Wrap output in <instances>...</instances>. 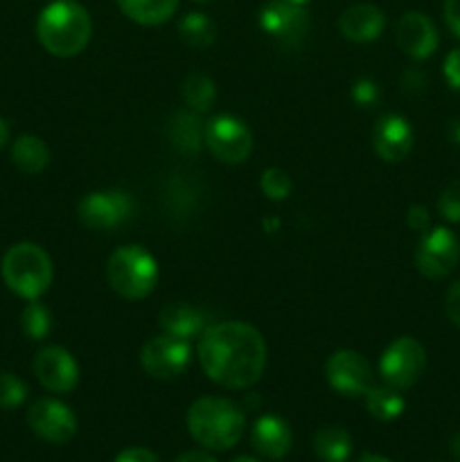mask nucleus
<instances>
[{"instance_id": "nucleus-1", "label": "nucleus", "mask_w": 460, "mask_h": 462, "mask_svg": "<svg viewBox=\"0 0 460 462\" xmlns=\"http://www.w3.org/2000/svg\"><path fill=\"white\" fill-rule=\"evenodd\" d=\"M197 355L207 379L233 391L255 386L269 359L264 337L239 320L210 325L198 337Z\"/></svg>"}, {"instance_id": "nucleus-2", "label": "nucleus", "mask_w": 460, "mask_h": 462, "mask_svg": "<svg viewBox=\"0 0 460 462\" xmlns=\"http://www.w3.org/2000/svg\"><path fill=\"white\" fill-rule=\"evenodd\" d=\"M93 21L77 0H52L36 18V39L52 57H77L88 45Z\"/></svg>"}, {"instance_id": "nucleus-3", "label": "nucleus", "mask_w": 460, "mask_h": 462, "mask_svg": "<svg viewBox=\"0 0 460 462\" xmlns=\"http://www.w3.org/2000/svg\"><path fill=\"white\" fill-rule=\"evenodd\" d=\"M188 431L210 451H228L246 431V415L225 397H201L188 409Z\"/></svg>"}, {"instance_id": "nucleus-4", "label": "nucleus", "mask_w": 460, "mask_h": 462, "mask_svg": "<svg viewBox=\"0 0 460 462\" xmlns=\"http://www.w3.org/2000/svg\"><path fill=\"white\" fill-rule=\"evenodd\" d=\"M5 284L9 291L25 300H39L52 284V260L39 244L21 242L14 244L0 264Z\"/></svg>"}, {"instance_id": "nucleus-5", "label": "nucleus", "mask_w": 460, "mask_h": 462, "mask_svg": "<svg viewBox=\"0 0 460 462\" xmlns=\"http://www.w3.org/2000/svg\"><path fill=\"white\" fill-rule=\"evenodd\" d=\"M158 262L138 244L115 248L106 262V280L113 291L124 300H143L158 284Z\"/></svg>"}, {"instance_id": "nucleus-6", "label": "nucleus", "mask_w": 460, "mask_h": 462, "mask_svg": "<svg viewBox=\"0 0 460 462\" xmlns=\"http://www.w3.org/2000/svg\"><path fill=\"white\" fill-rule=\"evenodd\" d=\"M427 370V350L413 337H400L383 350L379 359V374L383 383L406 391L422 379Z\"/></svg>"}, {"instance_id": "nucleus-7", "label": "nucleus", "mask_w": 460, "mask_h": 462, "mask_svg": "<svg viewBox=\"0 0 460 462\" xmlns=\"http://www.w3.org/2000/svg\"><path fill=\"white\" fill-rule=\"evenodd\" d=\"M206 147L224 165H242L253 153V131L239 117L221 113L206 122Z\"/></svg>"}, {"instance_id": "nucleus-8", "label": "nucleus", "mask_w": 460, "mask_h": 462, "mask_svg": "<svg viewBox=\"0 0 460 462\" xmlns=\"http://www.w3.org/2000/svg\"><path fill=\"white\" fill-rule=\"evenodd\" d=\"M189 356H192L189 341L162 332L144 343L140 350V365L149 377L171 382L185 373V368L189 365Z\"/></svg>"}, {"instance_id": "nucleus-9", "label": "nucleus", "mask_w": 460, "mask_h": 462, "mask_svg": "<svg viewBox=\"0 0 460 462\" xmlns=\"http://www.w3.org/2000/svg\"><path fill=\"white\" fill-rule=\"evenodd\" d=\"M257 21H260L262 32L284 48L300 45L311 27V18L305 5L291 3V0H269L260 9Z\"/></svg>"}, {"instance_id": "nucleus-10", "label": "nucleus", "mask_w": 460, "mask_h": 462, "mask_svg": "<svg viewBox=\"0 0 460 462\" xmlns=\"http://www.w3.org/2000/svg\"><path fill=\"white\" fill-rule=\"evenodd\" d=\"M460 262V239L454 230L437 226L422 233L415 251V266L428 280L446 278Z\"/></svg>"}, {"instance_id": "nucleus-11", "label": "nucleus", "mask_w": 460, "mask_h": 462, "mask_svg": "<svg viewBox=\"0 0 460 462\" xmlns=\"http://www.w3.org/2000/svg\"><path fill=\"white\" fill-rule=\"evenodd\" d=\"M135 203L129 192L122 189H97L79 201L77 215L90 230H113L124 226L133 217Z\"/></svg>"}, {"instance_id": "nucleus-12", "label": "nucleus", "mask_w": 460, "mask_h": 462, "mask_svg": "<svg viewBox=\"0 0 460 462\" xmlns=\"http://www.w3.org/2000/svg\"><path fill=\"white\" fill-rule=\"evenodd\" d=\"M329 388L343 397H361L374 386L370 361L356 350H336L325 364Z\"/></svg>"}, {"instance_id": "nucleus-13", "label": "nucleus", "mask_w": 460, "mask_h": 462, "mask_svg": "<svg viewBox=\"0 0 460 462\" xmlns=\"http://www.w3.org/2000/svg\"><path fill=\"white\" fill-rule=\"evenodd\" d=\"M27 424L45 442L66 445L77 433V418L70 406L52 397H41L27 411Z\"/></svg>"}, {"instance_id": "nucleus-14", "label": "nucleus", "mask_w": 460, "mask_h": 462, "mask_svg": "<svg viewBox=\"0 0 460 462\" xmlns=\"http://www.w3.org/2000/svg\"><path fill=\"white\" fill-rule=\"evenodd\" d=\"M34 368L36 379L41 386L50 393H70L75 391L79 383V365H77L75 356L68 350L59 346H48L34 356Z\"/></svg>"}, {"instance_id": "nucleus-15", "label": "nucleus", "mask_w": 460, "mask_h": 462, "mask_svg": "<svg viewBox=\"0 0 460 462\" xmlns=\"http://www.w3.org/2000/svg\"><path fill=\"white\" fill-rule=\"evenodd\" d=\"M413 126L404 116L388 113V116H382L374 122L373 147L382 161L401 162L413 152Z\"/></svg>"}, {"instance_id": "nucleus-16", "label": "nucleus", "mask_w": 460, "mask_h": 462, "mask_svg": "<svg viewBox=\"0 0 460 462\" xmlns=\"http://www.w3.org/2000/svg\"><path fill=\"white\" fill-rule=\"evenodd\" d=\"M395 39L401 52L415 61H424L437 50L440 36L431 18L422 12H406L397 21Z\"/></svg>"}, {"instance_id": "nucleus-17", "label": "nucleus", "mask_w": 460, "mask_h": 462, "mask_svg": "<svg viewBox=\"0 0 460 462\" xmlns=\"http://www.w3.org/2000/svg\"><path fill=\"white\" fill-rule=\"evenodd\" d=\"M251 445L264 458L282 460L293 447L291 427L280 415H262L251 429Z\"/></svg>"}, {"instance_id": "nucleus-18", "label": "nucleus", "mask_w": 460, "mask_h": 462, "mask_svg": "<svg viewBox=\"0 0 460 462\" xmlns=\"http://www.w3.org/2000/svg\"><path fill=\"white\" fill-rule=\"evenodd\" d=\"M386 30V16L379 7L359 3L347 7L338 18V32L352 43H370Z\"/></svg>"}, {"instance_id": "nucleus-19", "label": "nucleus", "mask_w": 460, "mask_h": 462, "mask_svg": "<svg viewBox=\"0 0 460 462\" xmlns=\"http://www.w3.org/2000/svg\"><path fill=\"white\" fill-rule=\"evenodd\" d=\"M158 325L165 334H171L176 338H192L201 337L206 332V314L198 307L188 305V302H170L158 314Z\"/></svg>"}, {"instance_id": "nucleus-20", "label": "nucleus", "mask_w": 460, "mask_h": 462, "mask_svg": "<svg viewBox=\"0 0 460 462\" xmlns=\"http://www.w3.org/2000/svg\"><path fill=\"white\" fill-rule=\"evenodd\" d=\"M167 140L180 153H198L206 147V122L194 111H176L167 120Z\"/></svg>"}, {"instance_id": "nucleus-21", "label": "nucleus", "mask_w": 460, "mask_h": 462, "mask_svg": "<svg viewBox=\"0 0 460 462\" xmlns=\"http://www.w3.org/2000/svg\"><path fill=\"white\" fill-rule=\"evenodd\" d=\"M12 162L23 174H41L50 162V147L39 135H18L12 144Z\"/></svg>"}, {"instance_id": "nucleus-22", "label": "nucleus", "mask_w": 460, "mask_h": 462, "mask_svg": "<svg viewBox=\"0 0 460 462\" xmlns=\"http://www.w3.org/2000/svg\"><path fill=\"white\" fill-rule=\"evenodd\" d=\"M120 12L138 25H162L176 14L179 0H115Z\"/></svg>"}, {"instance_id": "nucleus-23", "label": "nucleus", "mask_w": 460, "mask_h": 462, "mask_svg": "<svg viewBox=\"0 0 460 462\" xmlns=\"http://www.w3.org/2000/svg\"><path fill=\"white\" fill-rule=\"evenodd\" d=\"M365 409L379 422H392V420L400 418L406 409V400L401 395V391L388 386H373L365 393Z\"/></svg>"}, {"instance_id": "nucleus-24", "label": "nucleus", "mask_w": 460, "mask_h": 462, "mask_svg": "<svg viewBox=\"0 0 460 462\" xmlns=\"http://www.w3.org/2000/svg\"><path fill=\"white\" fill-rule=\"evenodd\" d=\"M314 451L323 462H345L352 456V438L341 427H325L316 433Z\"/></svg>"}, {"instance_id": "nucleus-25", "label": "nucleus", "mask_w": 460, "mask_h": 462, "mask_svg": "<svg viewBox=\"0 0 460 462\" xmlns=\"http://www.w3.org/2000/svg\"><path fill=\"white\" fill-rule=\"evenodd\" d=\"M179 36L189 48L206 50L215 43L216 25L203 12H189L179 21Z\"/></svg>"}, {"instance_id": "nucleus-26", "label": "nucleus", "mask_w": 460, "mask_h": 462, "mask_svg": "<svg viewBox=\"0 0 460 462\" xmlns=\"http://www.w3.org/2000/svg\"><path fill=\"white\" fill-rule=\"evenodd\" d=\"M183 99L185 104H188L189 111L198 113V116L210 111L212 104H215L216 99L215 81L207 75H203V72H192V75H188V79L183 81Z\"/></svg>"}, {"instance_id": "nucleus-27", "label": "nucleus", "mask_w": 460, "mask_h": 462, "mask_svg": "<svg viewBox=\"0 0 460 462\" xmlns=\"http://www.w3.org/2000/svg\"><path fill=\"white\" fill-rule=\"evenodd\" d=\"M21 328L30 341H43L52 329V314L48 307L39 300H27L21 314Z\"/></svg>"}, {"instance_id": "nucleus-28", "label": "nucleus", "mask_w": 460, "mask_h": 462, "mask_svg": "<svg viewBox=\"0 0 460 462\" xmlns=\"http://www.w3.org/2000/svg\"><path fill=\"white\" fill-rule=\"evenodd\" d=\"M260 189L271 201H284V199H289V194L293 189L291 176L284 170H280V167H269V170L262 171Z\"/></svg>"}, {"instance_id": "nucleus-29", "label": "nucleus", "mask_w": 460, "mask_h": 462, "mask_svg": "<svg viewBox=\"0 0 460 462\" xmlns=\"http://www.w3.org/2000/svg\"><path fill=\"white\" fill-rule=\"evenodd\" d=\"M27 386L12 373H0V409L12 411L25 402Z\"/></svg>"}, {"instance_id": "nucleus-30", "label": "nucleus", "mask_w": 460, "mask_h": 462, "mask_svg": "<svg viewBox=\"0 0 460 462\" xmlns=\"http://www.w3.org/2000/svg\"><path fill=\"white\" fill-rule=\"evenodd\" d=\"M437 212L442 219L451 221V224H460V179L451 180L437 199Z\"/></svg>"}, {"instance_id": "nucleus-31", "label": "nucleus", "mask_w": 460, "mask_h": 462, "mask_svg": "<svg viewBox=\"0 0 460 462\" xmlns=\"http://www.w3.org/2000/svg\"><path fill=\"white\" fill-rule=\"evenodd\" d=\"M350 97L356 106L361 108H370V106H377V102L382 99V90H379V84L370 77H361L352 84L350 88Z\"/></svg>"}, {"instance_id": "nucleus-32", "label": "nucleus", "mask_w": 460, "mask_h": 462, "mask_svg": "<svg viewBox=\"0 0 460 462\" xmlns=\"http://www.w3.org/2000/svg\"><path fill=\"white\" fill-rule=\"evenodd\" d=\"M445 314L454 328L460 329V280H455L445 296Z\"/></svg>"}, {"instance_id": "nucleus-33", "label": "nucleus", "mask_w": 460, "mask_h": 462, "mask_svg": "<svg viewBox=\"0 0 460 462\" xmlns=\"http://www.w3.org/2000/svg\"><path fill=\"white\" fill-rule=\"evenodd\" d=\"M442 72H445V79L446 84H449V88L460 93V48L451 50V52L446 54Z\"/></svg>"}, {"instance_id": "nucleus-34", "label": "nucleus", "mask_w": 460, "mask_h": 462, "mask_svg": "<svg viewBox=\"0 0 460 462\" xmlns=\"http://www.w3.org/2000/svg\"><path fill=\"white\" fill-rule=\"evenodd\" d=\"M406 224L418 230V233H427L431 228V215L424 206H410L409 212H406Z\"/></svg>"}, {"instance_id": "nucleus-35", "label": "nucleus", "mask_w": 460, "mask_h": 462, "mask_svg": "<svg viewBox=\"0 0 460 462\" xmlns=\"http://www.w3.org/2000/svg\"><path fill=\"white\" fill-rule=\"evenodd\" d=\"M113 462H161L153 451L144 449V447H129V449L120 451Z\"/></svg>"}, {"instance_id": "nucleus-36", "label": "nucleus", "mask_w": 460, "mask_h": 462, "mask_svg": "<svg viewBox=\"0 0 460 462\" xmlns=\"http://www.w3.org/2000/svg\"><path fill=\"white\" fill-rule=\"evenodd\" d=\"M445 23L451 34L460 39V0H445Z\"/></svg>"}, {"instance_id": "nucleus-37", "label": "nucleus", "mask_w": 460, "mask_h": 462, "mask_svg": "<svg viewBox=\"0 0 460 462\" xmlns=\"http://www.w3.org/2000/svg\"><path fill=\"white\" fill-rule=\"evenodd\" d=\"M401 86H404L406 93H422L424 86H427V75L422 70H406L401 77Z\"/></svg>"}, {"instance_id": "nucleus-38", "label": "nucleus", "mask_w": 460, "mask_h": 462, "mask_svg": "<svg viewBox=\"0 0 460 462\" xmlns=\"http://www.w3.org/2000/svg\"><path fill=\"white\" fill-rule=\"evenodd\" d=\"M174 462H216L210 454L206 451H188V454L179 456Z\"/></svg>"}, {"instance_id": "nucleus-39", "label": "nucleus", "mask_w": 460, "mask_h": 462, "mask_svg": "<svg viewBox=\"0 0 460 462\" xmlns=\"http://www.w3.org/2000/svg\"><path fill=\"white\" fill-rule=\"evenodd\" d=\"M446 135H449L451 143L458 144V147H460V117H458V120L449 122V126H446Z\"/></svg>"}, {"instance_id": "nucleus-40", "label": "nucleus", "mask_w": 460, "mask_h": 462, "mask_svg": "<svg viewBox=\"0 0 460 462\" xmlns=\"http://www.w3.org/2000/svg\"><path fill=\"white\" fill-rule=\"evenodd\" d=\"M449 449H451V456H454L455 460H460V431L455 433L454 438H451V442H449Z\"/></svg>"}, {"instance_id": "nucleus-41", "label": "nucleus", "mask_w": 460, "mask_h": 462, "mask_svg": "<svg viewBox=\"0 0 460 462\" xmlns=\"http://www.w3.org/2000/svg\"><path fill=\"white\" fill-rule=\"evenodd\" d=\"M7 140H9V126H7V122H5L3 117H0V149H3L5 144H7Z\"/></svg>"}, {"instance_id": "nucleus-42", "label": "nucleus", "mask_w": 460, "mask_h": 462, "mask_svg": "<svg viewBox=\"0 0 460 462\" xmlns=\"http://www.w3.org/2000/svg\"><path fill=\"white\" fill-rule=\"evenodd\" d=\"M356 462H392V460H388V458H383V456H374V454H365V456H361L359 460Z\"/></svg>"}, {"instance_id": "nucleus-43", "label": "nucleus", "mask_w": 460, "mask_h": 462, "mask_svg": "<svg viewBox=\"0 0 460 462\" xmlns=\"http://www.w3.org/2000/svg\"><path fill=\"white\" fill-rule=\"evenodd\" d=\"M233 462H260V460H255V458H248V456H239V458H235Z\"/></svg>"}, {"instance_id": "nucleus-44", "label": "nucleus", "mask_w": 460, "mask_h": 462, "mask_svg": "<svg viewBox=\"0 0 460 462\" xmlns=\"http://www.w3.org/2000/svg\"><path fill=\"white\" fill-rule=\"evenodd\" d=\"M291 3H298V5H307L309 0H291Z\"/></svg>"}]
</instances>
